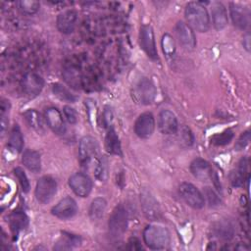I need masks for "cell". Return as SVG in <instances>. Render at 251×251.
Here are the masks:
<instances>
[{"instance_id":"16","label":"cell","mask_w":251,"mask_h":251,"mask_svg":"<svg viewBox=\"0 0 251 251\" xmlns=\"http://www.w3.org/2000/svg\"><path fill=\"white\" fill-rule=\"evenodd\" d=\"M44 117H45V122H46L47 126L53 132H55L56 134H60V135L64 134L66 132L65 122L63 120L62 114L60 113V111L57 108L50 107V108L46 109Z\"/></svg>"},{"instance_id":"3","label":"cell","mask_w":251,"mask_h":251,"mask_svg":"<svg viewBox=\"0 0 251 251\" xmlns=\"http://www.w3.org/2000/svg\"><path fill=\"white\" fill-rule=\"evenodd\" d=\"M127 212L123 205L117 206L109 219V235L114 240H119L123 237L127 227Z\"/></svg>"},{"instance_id":"32","label":"cell","mask_w":251,"mask_h":251,"mask_svg":"<svg viewBox=\"0 0 251 251\" xmlns=\"http://www.w3.org/2000/svg\"><path fill=\"white\" fill-rule=\"evenodd\" d=\"M247 168V163L246 159L242 158L239 162L238 170L235 173L231 174V182L233 186H240L243 184V179H244V174L246 172Z\"/></svg>"},{"instance_id":"41","label":"cell","mask_w":251,"mask_h":251,"mask_svg":"<svg viewBox=\"0 0 251 251\" xmlns=\"http://www.w3.org/2000/svg\"><path fill=\"white\" fill-rule=\"evenodd\" d=\"M243 40L246 42V43H244L243 45H244V46H245V48L249 51V46H250V45H249V34H247Z\"/></svg>"},{"instance_id":"15","label":"cell","mask_w":251,"mask_h":251,"mask_svg":"<svg viewBox=\"0 0 251 251\" xmlns=\"http://www.w3.org/2000/svg\"><path fill=\"white\" fill-rule=\"evenodd\" d=\"M158 128L164 134L177 132L178 125L175 114L170 110H162L158 115Z\"/></svg>"},{"instance_id":"39","label":"cell","mask_w":251,"mask_h":251,"mask_svg":"<svg viewBox=\"0 0 251 251\" xmlns=\"http://www.w3.org/2000/svg\"><path fill=\"white\" fill-rule=\"evenodd\" d=\"M128 246L127 248L130 249V250H139L141 249V245H140V242L137 238L135 237H131L129 240H128Z\"/></svg>"},{"instance_id":"6","label":"cell","mask_w":251,"mask_h":251,"mask_svg":"<svg viewBox=\"0 0 251 251\" xmlns=\"http://www.w3.org/2000/svg\"><path fill=\"white\" fill-rule=\"evenodd\" d=\"M178 193L185 203L193 209H201L205 205V199L202 193L189 182H182L178 186Z\"/></svg>"},{"instance_id":"10","label":"cell","mask_w":251,"mask_h":251,"mask_svg":"<svg viewBox=\"0 0 251 251\" xmlns=\"http://www.w3.org/2000/svg\"><path fill=\"white\" fill-rule=\"evenodd\" d=\"M69 185L77 196L86 197L91 192L92 180L83 173H75L70 176Z\"/></svg>"},{"instance_id":"22","label":"cell","mask_w":251,"mask_h":251,"mask_svg":"<svg viewBox=\"0 0 251 251\" xmlns=\"http://www.w3.org/2000/svg\"><path fill=\"white\" fill-rule=\"evenodd\" d=\"M22 162L25 165V167L28 169L30 172L38 173L41 169L40 154L35 150H31V149L25 150L23 154Z\"/></svg>"},{"instance_id":"24","label":"cell","mask_w":251,"mask_h":251,"mask_svg":"<svg viewBox=\"0 0 251 251\" xmlns=\"http://www.w3.org/2000/svg\"><path fill=\"white\" fill-rule=\"evenodd\" d=\"M106 207H107V202L104 198L97 197L93 199L88 210L89 218L92 221L100 220L106 211Z\"/></svg>"},{"instance_id":"1","label":"cell","mask_w":251,"mask_h":251,"mask_svg":"<svg viewBox=\"0 0 251 251\" xmlns=\"http://www.w3.org/2000/svg\"><path fill=\"white\" fill-rule=\"evenodd\" d=\"M184 16L187 25L199 32H206L210 27V18L206 8L198 2H190L186 5Z\"/></svg>"},{"instance_id":"30","label":"cell","mask_w":251,"mask_h":251,"mask_svg":"<svg viewBox=\"0 0 251 251\" xmlns=\"http://www.w3.org/2000/svg\"><path fill=\"white\" fill-rule=\"evenodd\" d=\"M234 136V133L231 129H226L221 133H217L212 136L211 143L216 146H224L228 144Z\"/></svg>"},{"instance_id":"2","label":"cell","mask_w":251,"mask_h":251,"mask_svg":"<svg viewBox=\"0 0 251 251\" xmlns=\"http://www.w3.org/2000/svg\"><path fill=\"white\" fill-rule=\"evenodd\" d=\"M169 230L161 226H147L143 230V240L145 244L154 250L164 249L170 243Z\"/></svg>"},{"instance_id":"36","label":"cell","mask_w":251,"mask_h":251,"mask_svg":"<svg viewBox=\"0 0 251 251\" xmlns=\"http://www.w3.org/2000/svg\"><path fill=\"white\" fill-rule=\"evenodd\" d=\"M249 141H250V132L247 130V131H244L241 133V135L239 136V138L237 139V141L234 145V148L236 150H242L247 146Z\"/></svg>"},{"instance_id":"28","label":"cell","mask_w":251,"mask_h":251,"mask_svg":"<svg viewBox=\"0 0 251 251\" xmlns=\"http://www.w3.org/2000/svg\"><path fill=\"white\" fill-rule=\"evenodd\" d=\"M80 239L77 236L72 235V234H67L64 235L54 246V249L56 250H68L72 249L77 245H79Z\"/></svg>"},{"instance_id":"29","label":"cell","mask_w":251,"mask_h":251,"mask_svg":"<svg viewBox=\"0 0 251 251\" xmlns=\"http://www.w3.org/2000/svg\"><path fill=\"white\" fill-rule=\"evenodd\" d=\"M18 7L23 14L32 16L36 14L37 11L39 10L40 4L38 1H34V0H22L18 2Z\"/></svg>"},{"instance_id":"31","label":"cell","mask_w":251,"mask_h":251,"mask_svg":"<svg viewBox=\"0 0 251 251\" xmlns=\"http://www.w3.org/2000/svg\"><path fill=\"white\" fill-rule=\"evenodd\" d=\"M53 93L61 100L66 102H75L76 97L65 86L60 83H56L53 85Z\"/></svg>"},{"instance_id":"20","label":"cell","mask_w":251,"mask_h":251,"mask_svg":"<svg viewBox=\"0 0 251 251\" xmlns=\"http://www.w3.org/2000/svg\"><path fill=\"white\" fill-rule=\"evenodd\" d=\"M213 25L217 30H221L227 25V13L221 2H215L211 8Z\"/></svg>"},{"instance_id":"21","label":"cell","mask_w":251,"mask_h":251,"mask_svg":"<svg viewBox=\"0 0 251 251\" xmlns=\"http://www.w3.org/2000/svg\"><path fill=\"white\" fill-rule=\"evenodd\" d=\"M24 118L26 124L36 132L44 133L45 131V124L42 116L34 109L26 110L24 113Z\"/></svg>"},{"instance_id":"17","label":"cell","mask_w":251,"mask_h":251,"mask_svg":"<svg viewBox=\"0 0 251 251\" xmlns=\"http://www.w3.org/2000/svg\"><path fill=\"white\" fill-rule=\"evenodd\" d=\"M190 172L193 176L200 181L212 180V177L215 174L210 164L202 158H196L191 162Z\"/></svg>"},{"instance_id":"7","label":"cell","mask_w":251,"mask_h":251,"mask_svg":"<svg viewBox=\"0 0 251 251\" xmlns=\"http://www.w3.org/2000/svg\"><path fill=\"white\" fill-rule=\"evenodd\" d=\"M99 152V146L96 139L92 136H83L78 144V157L82 165L91 162Z\"/></svg>"},{"instance_id":"23","label":"cell","mask_w":251,"mask_h":251,"mask_svg":"<svg viewBox=\"0 0 251 251\" xmlns=\"http://www.w3.org/2000/svg\"><path fill=\"white\" fill-rule=\"evenodd\" d=\"M105 148L108 153L113 155H122V147L119 136L113 127H110L105 137Z\"/></svg>"},{"instance_id":"8","label":"cell","mask_w":251,"mask_h":251,"mask_svg":"<svg viewBox=\"0 0 251 251\" xmlns=\"http://www.w3.org/2000/svg\"><path fill=\"white\" fill-rule=\"evenodd\" d=\"M44 86L43 78L35 73H27L24 75L21 80V87L23 93L29 97L33 98L37 96Z\"/></svg>"},{"instance_id":"33","label":"cell","mask_w":251,"mask_h":251,"mask_svg":"<svg viewBox=\"0 0 251 251\" xmlns=\"http://www.w3.org/2000/svg\"><path fill=\"white\" fill-rule=\"evenodd\" d=\"M162 48H163V52L165 53V55L170 58L173 57L175 55V51H176V47H175V42L172 38V36L168 33L163 35L162 38Z\"/></svg>"},{"instance_id":"4","label":"cell","mask_w":251,"mask_h":251,"mask_svg":"<svg viewBox=\"0 0 251 251\" xmlns=\"http://www.w3.org/2000/svg\"><path fill=\"white\" fill-rule=\"evenodd\" d=\"M157 94V90L153 82L148 78H141L133 87L132 97L141 105L151 104Z\"/></svg>"},{"instance_id":"27","label":"cell","mask_w":251,"mask_h":251,"mask_svg":"<svg viewBox=\"0 0 251 251\" xmlns=\"http://www.w3.org/2000/svg\"><path fill=\"white\" fill-rule=\"evenodd\" d=\"M95 177L100 181H105L109 176V161L106 156H102L95 167Z\"/></svg>"},{"instance_id":"11","label":"cell","mask_w":251,"mask_h":251,"mask_svg":"<svg viewBox=\"0 0 251 251\" xmlns=\"http://www.w3.org/2000/svg\"><path fill=\"white\" fill-rule=\"evenodd\" d=\"M175 32L179 44L186 50H193L196 46V38L191 27L183 23L177 22L175 26Z\"/></svg>"},{"instance_id":"35","label":"cell","mask_w":251,"mask_h":251,"mask_svg":"<svg viewBox=\"0 0 251 251\" xmlns=\"http://www.w3.org/2000/svg\"><path fill=\"white\" fill-rule=\"evenodd\" d=\"M63 112H64L65 118L69 124L74 125L77 122V114L74 108H72L71 106H64Z\"/></svg>"},{"instance_id":"19","label":"cell","mask_w":251,"mask_h":251,"mask_svg":"<svg viewBox=\"0 0 251 251\" xmlns=\"http://www.w3.org/2000/svg\"><path fill=\"white\" fill-rule=\"evenodd\" d=\"M77 14L74 10H67L59 14L56 21L57 28L64 34L72 33L76 25Z\"/></svg>"},{"instance_id":"26","label":"cell","mask_w":251,"mask_h":251,"mask_svg":"<svg viewBox=\"0 0 251 251\" xmlns=\"http://www.w3.org/2000/svg\"><path fill=\"white\" fill-rule=\"evenodd\" d=\"M9 147L14 150L15 152H21L24 147V137L22 134V131L18 125H15L11 130L9 141H8Z\"/></svg>"},{"instance_id":"12","label":"cell","mask_w":251,"mask_h":251,"mask_svg":"<svg viewBox=\"0 0 251 251\" xmlns=\"http://www.w3.org/2000/svg\"><path fill=\"white\" fill-rule=\"evenodd\" d=\"M155 129L154 116L149 113H143L138 116L134 123V132L140 138H148Z\"/></svg>"},{"instance_id":"25","label":"cell","mask_w":251,"mask_h":251,"mask_svg":"<svg viewBox=\"0 0 251 251\" xmlns=\"http://www.w3.org/2000/svg\"><path fill=\"white\" fill-rule=\"evenodd\" d=\"M28 223V219L26 215L23 212H13L9 216V225L11 229L15 232L18 233L19 231L23 230Z\"/></svg>"},{"instance_id":"37","label":"cell","mask_w":251,"mask_h":251,"mask_svg":"<svg viewBox=\"0 0 251 251\" xmlns=\"http://www.w3.org/2000/svg\"><path fill=\"white\" fill-rule=\"evenodd\" d=\"M180 136H181V138L183 139V142L186 143V145L192 144V142H193V136H192V133L190 132V130H189L187 127L184 126V127L180 130Z\"/></svg>"},{"instance_id":"14","label":"cell","mask_w":251,"mask_h":251,"mask_svg":"<svg viewBox=\"0 0 251 251\" xmlns=\"http://www.w3.org/2000/svg\"><path fill=\"white\" fill-rule=\"evenodd\" d=\"M229 14L233 25L240 28L245 29L250 24V12L249 10L237 3L229 4Z\"/></svg>"},{"instance_id":"34","label":"cell","mask_w":251,"mask_h":251,"mask_svg":"<svg viewBox=\"0 0 251 251\" xmlns=\"http://www.w3.org/2000/svg\"><path fill=\"white\" fill-rule=\"evenodd\" d=\"M14 173H15V176H17V178H18V180H19L23 190L25 192H28L29 188H30V184H29V180H28L25 171L22 168L17 167V168H15Z\"/></svg>"},{"instance_id":"38","label":"cell","mask_w":251,"mask_h":251,"mask_svg":"<svg viewBox=\"0 0 251 251\" xmlns=\"http://www.w3.org/2000/svg\"><path fill=\"white\" fill-rule=\"evenodd\" d=\"M205 194L209 199V202L211 204H217L219 202V198L215 194V192L210 187H205Z\"/></svg>"},{"instance_id":"13","label":"cell","mask_w":251,"mask_h":251,"mask_svg":"<svg viewBox=\"0 0 251 251\" xmlns=\"http://www.w3.org/2000/svg\"><path fill=\"white\" fill-rule=\"evenodd\" d=\"M52 214L62 220L73 218L77 212L76 202L71 197H65L60 200L51 210Z\"/></svg>"},{"instance_id":"5","label":"cell","mask_w":251,"mask_h":251,"mask_svg":"<svg viewBox=\"0 0 251 251\" xmlns=\"http://www.w3.org/2000/svg\"><path fill=\"white\" fill-rule=\"evenodd\" d=\"M57 191V182L56 180L50 176H41L35 186L34 195L38 202L42 204L49 203Z\"/></svg>"},{"instance_id":"40","label":"cell","mask_w":251,"mask_h":251,"mask_svg":"<svg viewBox=\"0 0 251 251\" xmlns=\"http://www.w3.org/2000/svg\"><path fill=\"white\" fill-rule=\"evenodd\" d=\"M8 124H9V120L6 117V115H1V132H2V135L5 133V130L8 126Z\"/></svg>"},{"instance_id":"9","label":"cell","mask_w":251,"mask_h":251,"mask_svg":"<svg viewBox=\"0 0 251 251\" xmlns=\"http://www.w3.org/2000/svg\"><path fill=\"white\" fill-rule=\"evenodd\" d=\"M139 44L142 50L151 59H157L158 53L155 44L154 31L150 25H143L139 31Z\"/></svg>"},{"instance_id":"18","label":"cell","mask_w":251,"mask_h":251,"mask_svg":"<svg viewBox=\"0 0 251 251\" xmlns=\"http://www.w3.org/2000/svg\"><path fill=\"white\" fill-rule=\"evenodd\" d=\"M141 206L145 216L153 221H157L161 218V210L156 199L148 191H143L140 194Z\"/></svg>"}]
</instances>
